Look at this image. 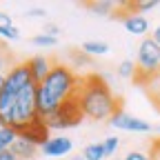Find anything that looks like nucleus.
<instances>
[{
    "mask_svg": "<svg viewBox=\"0 0 160 160\" xmlns=\"http://www.w3.org/2000/svg\"><path fill=\"white\" fill-rule=\"evenodd\" d=\"M122 160H151V158H149V153H145V151L133 149V151H127V153L122 156Z\"/></svg>",
    "mask_w": 160,
    "mask_h": 160,
    "instance_id": "5701e85b",
    "label": "nucleus"
},
{
    "mask_svg": "<svg viewBox=\"0 0 160 160\" xmlns=\"http://www.w3.org/2000/svg\"><path fill=\"white\" fill-rule=\"evenodd\" d=\"M65 160H73V158H65Z\"/></svg>",
    "mask_w": 160,
    "mask_h": 160,
    "instance_id": "2f4dec72",
    "label": "nucleus"
},
{
    "mask_svg": "<svg viewBox=\"0 0 160 160\" xmlns=\"http://www.w3.org/2000/svg\"><path fill=\"white\" fill-rule=\"evenodd\" d=\"M9 25H13L11 16H9V13H5V11H0V29H2V27H9Z\"/></svg>",
    "mask_w": 160,
    "mask_h": 160,
    "instance_id": "a878e982",
    "label": "nucleus"
},
{
    "mask_svg": "<svg viewBox=\"0 0 160 160\" xmlns=\"http://www.w3.org/2000/svg\"><path fill=\"white\" fill-rule=\"evenodd\" d=\"M7 65H9V53H7V49L2 45H0V73H5Z\"/></svg>",
    "mask_w": 160,
    "mask_h": 160,
    "instance_id": "b1692460",
    "label": "nucleus"
},
{
    "mask_svg": "<svg viewBox=\"0 0 160 160\" xmlns=\"http://www.w3.org/2000/svg\"><path fill=\"white\" fill-rule=\"evenodd\" d=\"M29 85H36V82L31 80V73H29V69H27L25 62H13L5 71V85H2L5 91L18 96L20 91H22L25 87H29Z\"/></svg>",
    "mask_w": 160,
    "mask_h": 160,
    "instance_id": "423d86ee",
    "label": "nucleus"
},
{
    "mask_svg": "<svg viewBox=\"0 0 160 160\" xmlns=\"http://www.w3.org/2000/svg\"><path fill=\"white\" fill-rule=\"evenodd\" d=\"M73 160H85V158L82 156H73Z\"/></svg>",
    "mask_w": 160,
    "mask_h": 160,
    "instance_id": "7c9ffc66",
    "label": "nucleus"
},
{
    "mask_svg": "<svg viewBox=\"0 0 160 160\" xmlns=\"http://www.w3.org/2000/svg\"><path fill=\"white\" fill-rule=\"evenodd\" d=\"M56 40H58V38H51V36H47V33H36V36L31 38V42L38 45V47H53Z\"/></svg>",
    "mask_w": 160,
    "mask_h": 160,
    "instance_id": "aec40b11",
    "label": "nucleus"
},
{
    "mask_svg": "<svg viewBox=\"0 0 160 160\" xmlns=\"http://www.w3.org/2000/svg\"><path fill=\"white\" fill-rule=\"evenodd\" d=\"M136 82L145 85L149 80H153L160 73V47L158 42L147 36L142 38V42L138 45V53H136Z\"/></svg>",
    "mask_w": 160,
    "mask_h": 160,
    "instance_id": "7ed1b4c3",
    "label": "nucleus"
},
{
    "mask_svg": "<svg viewBox=\"0 0 160 160\" xmlns=\"http://www.w3.org/2000/svg\"><path fill=\"white\" fill-rule=\"evenodd\" d=\"M69 56H71V62H73V60H78V65H76V67H87V65L91 62V58L85 56L82 51H71Z\"/></svg>",
    "mask_w": 160,
    "mask_h": 160,
    "instance_id": "4be33fe9",
    "label": "nucleus"
},
{
    "mask_svg": "<svg viewBox=\"0 0 160 160\" xmlns=\"http://www.w3.org/2000/svg\"><path fill=\"white\" fill-rule=\"evenodd\" d=\"M136 71H138V69H136V62H133V60H129V58L122 60V62L118 65V69H116V73H118L120 78H127V80H133V78H136Z\"/></svg>",
    "mask_w": 160,
    "mask_h": 160,
    "instance_id": "f3484780",
    "label": "nucleus"
},
{
    "mask_svg": "<svg viewBox=\"0 0 160 160\" xmlns=\"http://www.w3.org/2000/svg\"><path fill=\"white\" fill-rule=\"evenodd\" d=\"M0 160H18V158L11 153V149H7V151H2V153H0Z\"/></svg>",
    "mask_w": 160,
    "mask_h": 160,
    "instance_id": "cd10ccee",
    "label": "nucleus"
},
{
    "mask_svg": "<svg viewBox=\"0 0 160 160\" xmlns=\"http://www.w3.org/2000/svg\"><path fill=\"white\" fill-rule=\"evenodd\" d=\"M102 151H105V158H111L116 151H118V147H120V140H118V136H107L102 142Z\"/></svg>",
    "mask_w": 160,
    "mask_h": 160,
    "instance_id": "6ab92c4d",
    "label": "nucleus"
},
{
    "mask_svg": "<svg viewBox=\"0 0 160 160\" xmlns=\"http://www.w3.org/2000/svg\"><path fill=\"white\" fill-rule=\"evenodd\" d=\"M158 107H160V100H158Z\"/></svg>",
    "mask_w": 160,
    "mask_h": 160,
    "instance_id": "473e14b6",
    "label": "nucleus"
},
{
    "mask_svg": "<svg viewBox=\"0 0 160 160\" xmlns=\"http://www.w3.org/2000/svg\"><path fill=\"white\" fill-rule=\"evenodd\" d=\"M109 125L113 129H120V131H131V133H147L151 131V125L147 122V120L138 118L133 113H127L122 109H118L111 118H109Z\"/></svg>",
    "mask_w": 160,
    "mask_h": 160,
    "instance_id": "0eeeda50",
    "label": "nucleus"
},
{
    "mask_svg": "<svg viewBox=\"0 0 160 160\" xmlns=\"http://www.w3.org/2000/svg\"><path fill=\"white\" fill-rule=\"evenodd\" d=\"M80 156L85 160H105V151H102V145L100 142H89Z\"/></svg>",
    "mask_w": 160,
    "mask_h": 160,
    "instance_id": "dca6fc26",
    "label": "nucleus"
},
{
    "mask_svg": "<svg viewBox=\"0 0 160 160\" xmlns=\"http://www.w3.org/2000/svg\"><path fill=\"white\" fill-rule=\"evenodd\" d=\"M16 138H18V131L13 127H0V153L7 151V149H11V145H13Z\"/></svg>",
    "mask_w": 160,
    "mask_h": 160,
    "instance_id": "2eb2a0df",
    "label": "nucleus"
},
{
    "mask_svg": "<svg viewBox=\"0 0 160 160\" xmlns=\"http://www.w3.org/2000/svg\"><path fill=\"white\" fill-rule=\"evenodd\" d=\"M118 7H120V2H113V0H93V2H87V9L96 16H113Z\"/></svg>",
    "mask_w": 160,
    "mask_h": 160,
    "instance_id": "ddd939ff",
    "label": "nucleus"
},
{
    "mask_svg": "<svg viewBox=\"0 0 160 160\" xmlns=\"http://www.w3.org/2000/svg\"><path fill=\"white\" fill-rule=\"evenodd\" d=\"M0 38H2V40H18L20 38V29L16 25L2 27V29H0Z\"/></svg>",
    "mask_w": 160,
    "mask_h": 160,
    "instance_id": "412c9836",
    "label": "nucleus"
},
{
    "mask_svg": "<svg viewBox=\"0 0 160 160\" xmlns=\"http://www.w3.org/2000/svg\"><path fill=\"white\" fill-rule=\"evenodd\" d=\"M73 151V140L67 136H49V140L40 147V153L47 158H67Z\"/></svg>",
    "mask_w": 160,
    "mask_h": 160,
    "instance_id": "6e6552de",
    "label": "nucleus"
},
{
    "mask_svg": "<svg viewBox=\"0 0 160 160\" xmlns=\"http://www.w3.org/2000/svg\"><path fill=\"white\" fill-rule=\"evenodd\" d=\"M127 7L133 9V13H140V16H145L147 11L156 9L158 7V0H138V2H129Z\"/></svg>",
    "mask_w": 160,
    "mask_h": 160,
    "instance_id": "a211bd4d",
    "label": "nucleus"
},
{
    "mask_svg": "<svg viewBox=\"0 0 160 160\" xmlns=\"http://www.w3.org/2000/svg\"><path fill=\"white\" fill-rule=\"evenodd\" d=\"M18 136L20 138H25V140H29V142H33L38 149L42 147L47 140H49V136H51V131H49V127L45 125V120H33L31 125H27V127H22L18 131Z\"/></svg>",
    "mask_w": 160,
    "mask_h": 160,
    "instance_id": "1a4fd4ad",
    "label": "nucleus"
},
{
    "mask_svg": "<svg viewBox=\"0 0 160 160\" xmlns=\"http://www.w3.org/2000/svg\"><path fill=\"white\" fill-rule=\"evenodd\" d=\"M76 100L82 116L96 120V122L109 120L120 109V100L116 98L109 82L100 73H87L80 78L76 89Z\"/></svg>",
    "mask_w": 160,
    "mask_h": 160,
    "instance_id": "f03ea898",
    "label": "nucleus"
},
{
    "mask_svg": "<svg viewBox=\"0 0 160 160\" xmlns=\"http://www.w3.org/2000/svg\"><path fill=\"white\" fill-rule=\"evenodd\" d=\"M151 38L156 40V42H158V47H160V25H158V27H156V29L151 31Z\"/></svg>",
    "mask_w": 160,
    "mask_h": 160,
    "instance_id": "c85d7f7f",
    "label": "nucleus"
},
{
    "mask_svg": "<svg viewBox=\"0 0 160 160\" xmlns=\"http://www.w3.org/2000/svg\"><path fill=\"white\" fill-rule=\"evenodd\" d=\"M80 51H82L85 56H89V58H93V56H107L109 53V45L102 42V40H87V42H82Z\"/></svg>",
    "mask_w": 160,
    "mask_h": 160,
    "instance_id": "4468645a",
    "label": "nucleus"
},
{
    "mask_svg": "<svg viewBox=\"0 0 160 160\" xmlns=\"http://www.w3.org/2000/svg\"><path fill=\"white\" fill-rule=\"evenodd\" d=\"M42 33H47V36H51V38H58V33H60V29H58V25H47Z\"/></svg>",
    "mask_w": 160,
    "mask_h": 160,
    "instance_id": "bb28decb",
    "label": "nucleus"
},
{
    "mask_svg": "<svg viewBox=\"0 0 160 160\" xmlns=\"http://www.w3.org/2000/svg\"><path fill=\"white\" fill-rule=\"evenodd\" d=\"M120 20H122V27L127 29V33L131 36H140V38H147L149 31H151V25L147 16H140V13H127V16H120Z\"/></svg>",
    "mask_w": 160,
    "mask_h": 160,
    "instance_id": "9b49d317",
    "label": "nucleus"
},
{
    "mask_svg": "<svg viewBox=\"0 0 160 160\" xmlns=\"http://www.w3.org/2000/svg\"><path fill=\"white\" fill-rule=\"evenodd\" d=\"M85 120L82 111L78 107V100L76 93L71 98H67L62 105H60L49 118H45V125L49 127V131H62V129H73Z\"/></svg>",
    "mask_w": 160,
    "mask_h": 160,
    "instance_id": "39448f33",
    "label": "nucleus"
},
{
    "mask_svg": "<svg viewBox=\"0 0 160 160\" xmlns=\"http://www.w3.org/2000/svg\"><path fill=\"white\" fill-rule=\"evenodd\" d=\"M2 85H5V73H0V91H2Z\"/></svg>",
    "mask_w": 160,
    "mask_h": 160,
    "instance_id": "c756f323",
    "label": "nucleus"
},
{
    "mask_svg": "<svg viewBox=\"0 0 160 160\" xmlns=\"http://www.w3.org/2000/svg\"><path fill=\"white\" fill-rule=\"evenodd\" d=\"M25 65H27V69H29V73H31V80H33L36 85H40V82L49 76V71H51V67H53V60L47 58V56H42V53H36V56H31L29 60H25Z\"/></svg>",
    "mask_w": 160,
    "mask_h": 160,
    "instance_id": "9d476101",
    "label": "nucleus"
},
{
    "mask_svg": "<svg viewBox=\"0 0 160 160\" xmlns=\"http://www.w3.org/2000/svg\"><path fill=\"white\" fill-rule=\"evenodd\" d=\"M11 153L18 158V160H31L36 153H38V147L33 145V142H29V140H25V138H16L13 140V145H11Z\"/></svg>",
    "mask_w": 160,
    "mask_h": 160,
    "instance_id": "f8f14e48",
    "label": "nucleus"
},
{
    "mask_svg": "<svg viewBox=\"0 0 160 160\" xmlns=\"http://www.w3.org/2000/svg\"><path fill=\"white\" fill-rule=\"evenodd\" d=\"M27 16H29V18H45V16H47V11H45L42 7H33V9H29V11H27Z\"/></svg>",
    "mask_w": 160,
    "mask_h": 160,
    "instance_id": "393cba45",
    "label": "nucleus"
},
{
    "mask_svg": "<svg viewBox=\"0 0 160 160\" xmlns=\"http://www.w3.org/2000/svg\"><path fill=\"white\" fill-rule=\"evenodd\" d=\"M0 127H2V125H0Z\"/></svg>",
    "mask_w": 160,
    "mask_h": 160,
    "instance_id": "72a5a7b5",
    "label": "nucleus"
},
{
    "mask_svg": "<svg viewBox=\"0 0 160 160\" xmlns=\"http://www.w3.org/2000/svg\"><path fill=\"white\" fill-rule=\"evenodd\" d=\"M33 120H38V107H36V85L25 87L16 96L13 102V116H11V127L20 131L22 127L31 125Z\"/></svg>",
    "mask_w": 160,
    "mask_h": 160,
    "instance_id": "20e7f679",
    "label": "nucleus"
},
{
    "mask_svg": "<svg viewBox=\"0 0 160 160\" xmlns=\"http://www.w3.org/2000/svg\"><path fill=\"white\" fill-rule=\"evenodd\" d=\"M80 76L73 71V67L53 62L49 76L40 85H36V107H38V118L45 120L49 118L67 98H71L78 89Z\"/></svg>",
    "mask_w": 160,
    "mask_h": 160,
    "instance_id": "f257e3e1",
    "label": "nucleus"
}]
</instances>
